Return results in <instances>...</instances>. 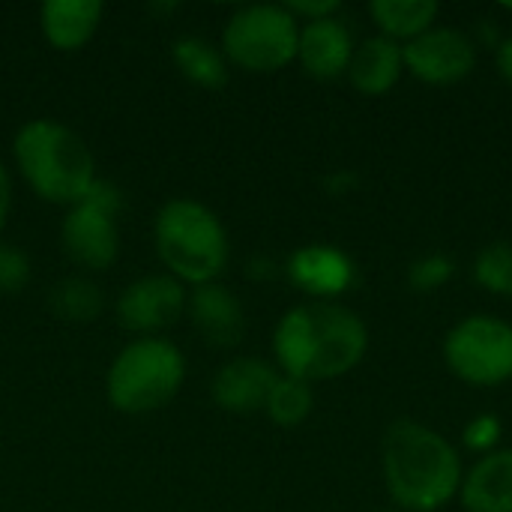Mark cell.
<instances>
[{"label":"cell","instance_id":"obj_1","mask_svg":"<svg viewBox=\"0 0 512 512\" xmlns=\"http://www.w3.org/2000/svg\"><path fill=\"white\" fill-rule=\"evenodd\" d=\"M369 351L366 321L339 303H303L288 309L273 330V354L282 375L306 384L354 372Z\"/></svg>","mask_w":512,"mask_h":512},{"label":"cell","instance_id":"obj_2","mask_svg":"<svg viewBox=\"0 0 512 512\" xmlns=\"http://www.w3.org/2000/svg\"><path fill=\"white\" fill-rule=\"evenodd\" d=\"M381 471L390 501L402 512H438L459 498L462 453L432 426L402 417L387 426Z\"/></svg>","mask_w":512,"mask_h":512},{"label":"cell","instance_id":"obj_3","mask_svg":"<svg viewBox=\"0 0 512 512\" xmlns=\"http://www.w3.org/2000/svg\"><path fill=\"white\" fill-rule=\"evenodd\" d=\"M15 162L30 189L51 204H78L96 183L90 147L57 120H30L15 132Z\"/></svg>","mask_w":512,"mask_h":512},{"label":"cell","instance_id":"obj_4","mask_svg":"<svg viewBox=\"0 0 512 512\" xmlns=\"http://www.w3.org/2000/svg\"><path fill=\"white\" fill-rule=\"evenodd\" d=\"M156 252L168 276L189 285H210L225 270L231 243L219 216L192 198H174L156 213Z\"/></svg>","mask_w":512,"mask_h":512},{"label":"cell","instance_id":"obj_5","mask_svg":"<svg viewBox=\"0 0 512 512\" xmlns=\"http://www.w3.org/2000/svg\"><path fill=\"white\" fill-rule=\"evenodd\" d=\"M186 381V360L168 339L144 336L129 342L108 369V402L123 414L165 408Z\"/></svg>","mask_w":512,"mask_h":512},{"label":"cell","instance_id":"obj_6","mask_svg":"<svg viewBox=\"0 0 512 512\" xmlns=\"http://www.w3.org/2000/svg\"><path fill=\"white\" fill-rule=\"evenodd\" d=\"M300 21L276 3L240 6L222 30V54L246 72H279L297 60Z\"/></svg>","mask_w":512,"mask_h":512},{"label":"cell","instance_id":"obj_7","mask_svg":"<svg viewBox=\"0 0 512 512\" xmlns=\"http://www.w3.org/2000/svg\"><path fill=\"white\" fill-rule=\"evenodd\" d=\"M444 363L468 387L512 381V324L495 315H468L444 336Z\"/></svg>","mask_w":512,"mask_h":512},{"label":"cell","instance_id":"obj_8","mask_svg":"<svg viewBox=\"0 0 512 512\" xmlns=\"http://www.w3.org/2000/svg\"><path fill=\"white\" fill-rule=\"evenodd\" d=\"M120 204V189L96 177L90 192L69 207L60 225V243L75 264L87 270H108L114 264L120 252V231L114 216Z\"/></svg>","mask_w":512,"mask_h":512},{"label":"cell","instance_id":"obj_9","mask_svg":"<svg viewBox=\"0 0 512 512\" xmlns=\"http://www.w3.org/2000/svg\"><path fill=\"white\" fill-rule=\"evenodd\" d=\"M477 39L459 27L435 24L423 36L402 45L405 72L429 87H450L477 69Z\"/></svg>","mask_w":512,"mask_h":512},{"label":"cell","instance_id":"obj_10","mask_svg":"<svg viewBox=\"0 0 512 512\" xmlns=\"http://www.w3.org/2000/svg\"><path fill=\"white\" fill-rule=\"evenodd\" d=\"M189 294L174 276H144L126 285L117 300V324L129 333H159L186 312Z\"/></svg>","mask_w":512,"mask_h":512},{"label":"cell","instance_id":"obj_11","mask_svg":"<svg viewBox=\"0 0 512 512\" xmlns=\"http://www.w3.org/2000/svg\"><path fill=\"white\" fill-rule=\"evenodd\" d=\"M285 270H288V279L303 294L315 297V303H333L339 294L351 291L357 279V267L351 255L324 243L300 246L297 252H291Z\"/></svg>","mask_w":512,"mask_h":512},{"label":"cell","instance_id":"obj_12","mask_svg":"<svg viewBox=\"0 0 512 512\" xmlns=\"http://www.w3.org/2000/svg\"><path fill=\"white\" fill-rule=\"evenodd\" d=\"M279 381V372L258 360V357H237L228 360L216 378H213V402L228 414H258L267 405V396L273 384Z\"/></svg>","mask_w":512,"mask_h":512},{"label":"cell","instance_id":"obj_13","mask_svg":"<svg viewBox=\"0 0 512 512\" xmlns=\"http://www.w3.org/2000/svg\"><path fill=\"white\" fill-rule=\"evenodd\" d=\"M354 48H357V42H354L348 24L339 15L300 24L297 60L318 81L342 78L348 72V63L354 57Z\"/></svg>","mask_w":512,"mask_h":512},{"label":"cell","instance_id":"obj_14","mask_svg":"<svg viewBox=\"0 0 512 512\" xmlns=\"http://www.w3.org/2000/svg\"><path fill=\"white\" fill-rule=\"evenodd\" d=\"M186 306H189V315L207 345H213V348L240 345V339L246 333V315H243V303L234 297V291H228L225 285H216V282L198 285Z\"/></svg>","mask_w":512,"mask_h":512},{"label":"cell","instance_id":"obj_15","mask_svg":"<svg viewBox=\"0 0 512 512\" xmlns=\"http://www.w3.org/2000/svg\"><path fill=\"white\" fill-rule=\"evenodd\" d=\"M465 512H512V447L480 456L462 480Z\"/></svg>","mask_w":512,"mask_h":512},{"label":"cell","instance_id":"obj_16","mask_svg":"<svg viewBox=\"0 0 512 512\" xmlns=\"http://www.w3.org/2000/svg\"><path fill=\"white\" fill-rule=\"evenodd\" d=\"M345 75L363 96H387L405 75L402 45L381 33L366 36L363 42H357Z\"/></svg>","mask_w":512,"mask_h":512},{"label":"cell","instance_id":"obj_17","mask_svg":"<svg viewBox=\"0 0 512 512\" xmlns=\"http://www.w3.org/2000/svg\"><path fill=\"white\" fill-rule=\"evenodd\" d=\"M102 21L99 0H48L39 9V24L57 51H78L84 48Z\"/></svg>","mask_w":512,"mask_h":512},{"label":"cell","instance_id":"obj_18","mask_svg":"<svg viewBox=\"0 0 512 512\" xmlns=\"http://www.w3.org/2000/svg\"><path fill=\"white\" fill-rule=\"evenodd\" d=\"M369 15L381 36L405 45L438 24L441 6L435 0H372Z\"/></svg>","mask_w":512,"mask_h":512},{"label":"cell","instance_id":"obj_19","mask_svg":"<svg viewBox=\"0 0 512 512\" xmlns=\"http://www.w3.org/2000/svg\"><path fill=\"white\" fill-rule=\"evenodd\" d=\"M174 66L183 72V78L195 81L198 87L219 90L228 81V60L222 48H216L204 36H180L171 48Z\"/></svg>","mask_w":512,"mask_h":512},{"label":"cell","instance_id":"obj_20","mask_svg":"<svg viewBox=\"0 0 512 512\" xmlns=\"http://www.w3.org/2000/svg\"><path fill=\"white\" fill-rule=\"evenodd\" d=\"M315 408V393H312V384L300 381V378H291V375H279V381L273 384L270 396H267V417L282 426V429H294L300 423L309 420Z\"/></svg>","mask_w":512,"mask_h":512},{"label":"cell","instance_id":"obj_21","mask_svg":"<svg viewBox=\"0 0 512 512\" xmlns=\"http://www.w3.org/2000/svg\"><path fill=\"white\" fill-rule=\"evenodd\" d=\"M48 306L57 318L63 321H93L99 318L102 312V291L87 282V279H78V276H69V279H60L51 294H48Z\"/></svg>","mask_w":512,"mask_h":512},{"label":"cell","instance_id":"obj_22","mask_svg":"<svg viewBox=\"0 0 512 512\" xmlns=\"http://www.w3.org/2000/svg\"><path fill=\"white\" fill-rule=\"evenodd\" d=\"M474 279L492 297H512V243H489L474 258Z\"/></svg>","mask_w":512,"mask_h":512},{"label":"cell","instance_id":"obj_23","mask_svg":"<svg viewBox=\"0 0 512 512\" xmlns=\"http://www.w3.org/2000/svg\"><path fill=\"white\" fill-rule=\"evenodd\" d=\"M456 276V261L444 252H429L411 261L408 267V288L417 294H435L444 285H450Z\"/></svg>","mask_w":512,"mask_h":512},{"label":"cell","instance_id":"obj_24","mask_svg":"<svg viewBox=\"0 0 512 512\" xmlns=\"http://www.w3.org/2000/svg\"><path fill=\"white\" fill-rule=\"evenodd\" d=\"M501 438H504V423L495 414H477L462 429L465 450H471L477 456H489V453L501 450Z\"/></svg>","mask_w":512,"mask_h":512},{"label":"cell","instance_id":"obj_25","mask_svg":"<svg viewBox=\"0 0 512 512\" xmlns=\"http://www.w3.org/2000/svg\"><path fill=\"white\" fill-rule=\"evenodd\" d=\"M30 279V261L21 249L0 243V291L18 294Z\"/></svg>","mask_w":512,"mask_h":512},{"label":"cell","instance_id":"obj_26","mask_svg":"<svg viewBox=\"0 0 512 512\" xmlns=\"http://www.w3.org/2000/svg\"><path fill=\"white\" fill-rule=\"evenodd\" d=\"M285 9H288L300 24H309V21H321V18L339 15L342 3H339V0H291V3H285Z\"/></svg>","mask_w":512,"mask_h":512},{"label":"cell","instance_id":"obj_27","mask_svg":"<svg viewBox=\"0 0 512 512\" xmlns=\"http://www.w3.org/2000/svg\"><path fill=\"white\" fill-rule=\"evenodd\" d=\"M495 63H498V72L504 78V84L512 90V36H504L495 48Z\"/></svg>","mask_w":512,"mask_h":512},{"label":"cell","instance_id":"obj_28","mask_svg":"<svg viewBox=\"0 0 512 512\" xmlns=\"http://www.w3.org/2000/svg\"><path fill=\"white\" fill-rule=\"evenodd\" d=\"M357 183H360V177H357L354 171H336V174L327 177L330 195H351V192L357 189Z\"/></svg>","mask_w":512,"mask_h":512},{"label":"cell","instance_id":"obj_29","mask_svg":"<svg viewBox=\"0 0 512 512\" xmlns=\"http://www.w3.org/2000/svg\"><path fill=\"white\" fill-rule=\"evenodd\" d=\"M9 204H12V180H9V171L0 162V231H3L6 216H9Z\"/></svg>","mask_w":512,"mask_h":512},{"label":"cell","instance_id":"obj_30","mask_svg":"<svg viewBox=\"0 0 512 512\" xmlns=\"http://www.w3.org/2000/svg\"><path fill=\"white\" fill-rule=\"evenodd\" d=\"M504 9H507V12H512V3H504Z\"/></svg>","mask_w":512,"mask_h":512},{"label":"cell","instance_id":"obj_31","mask_svg":"<svg viewBox=\"0 0 512 512\" xmlns=\"http://www.w3.org/2000/svg\"><path fill=\"white\" fill-rule=\"evenodd\" d=\"M384 512H396V510H384Z\"/></svg>","mask_w":512,"mask_h":512}]
</instances>
